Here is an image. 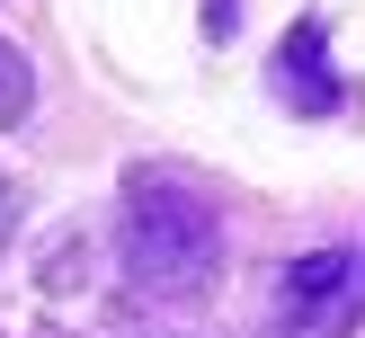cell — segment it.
<instances>
[{
    "mask_svg": "<svg viewBox=\"0 0 365 338\" xmlns=\"http://www.w3.org/2000/svg\"><path fill=\"white\" fill-rule=\"evenodd\" d=\"M241 27V0H205V36H232Z\"/></svg>",
    "mask_w": 365,
    "mask_h": 338,
    "instance_id": "5b68a950",
    "label": "cell"
},
{
    "mask_svg": "<svg viewBox=\"0 0 365 338\" xmlns=\"http://www.w3.org/2000/svg\"><path fill=\"white\" fill-rule=\"evenodd\" d=\"M9 223H18V196H9V187H0V241H9Z\"/></svg>",
    "mask_w": 365,
    "mask_h": 338,
    "instance_id": "8992f818",
    "label": "cell"
},
{
    "mask_svg": "<svg viewBox=\"0 0 365 338\" xmlns=\"http://www.w3.org/2000/svg\"><path fill=\"white\" fill-rule=\"evenodd\" d=\"M356 329H365V241L312 249L277 276L267 338H356Z\"/></svg>",
    "mask_w": 365,
    "mask_h": 338,
    "instance_id": "7a4b0ae2",
    "label": "cell"
},
{
    "mask_svg": "<svg viewBox=\"0 0 365 338\" xmlns=\"http://www.w3.org/2000/svg\"><path fill=\"white\" fill-rule=\"evenodd\" d=\"M267 89H277V107H294V116H339L348 107V80L330 71V36H321V18H294L277 45V63H267Z\"/></svg>",
    "mask_w": 365,
    "mask_h": 338,
    "instance_id": "3957f363",
    "label": "cell"
},
{
    "mask_svg": "<svg viewBox=\"0 0 365 338\" xmlns=\"http://www.w3.org/2000/svg\"><path fill=\"white\" fill-rule=\"evenodd\" d=\"M223 267V213L178 178H125V285L143 302H196Z\"/></svg>",
    "mask_w": 365,
    "mask_h": 338,
    "instance_id": "6da1fadb",
    "label": "cell"
},
{
    "mask_svg": "<svg viewBox=\"0 0 365 338\" xmlns=\"http://www.w3.org/2000/svg\"><path fill=\"white\" fill-rule=\"evenodd\" d=\"M36 107V80H27V53L9 45V36H0V125H18Z\"/></svg>",
    "mask_w": 365,
    "mask_h": 338,
    "instance_id": "277c9868",
    "label": "cell"
}]
</instances>
